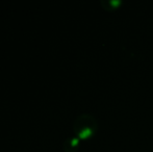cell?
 Returning <instances> with one entry per match:
<instances>
[{
	"mask_svg": "<svg viewBox=\"0 0 153 152\" xmlns=\"http://www.w3.org/2000/svg\"><path fill=\"white\" fill-rule=\"evenodd\" d=\"M98 122L96 118L90 114H81L75 118L73 122V132L79 140H89L96 134Z\"/></svg>",
	"mask_w": 153,
	"mask_h": 152,
	"instance_id": "1",
	"label": "cell"
},
{
	"mask_svg": "<svg viewBox=\"0 0 153 152\" xmlns=\"http://www.w3.org/2000/svg\"><path fill=\"white\" fill-rule=\"evenodd\" d=\"M80 145V140L77 136H70L62 144V149L65 152H77Z\"/></svg>",
	"mask_w": 153,
	"mask_h": 152,
	"instance_id": "2",
	"label": "cell"
},
{
	"mask_svg": "<svg viewBox=\"0 0 153 152\" xmlns=\"http://www.w3.org/2000/svg\"><path fill=\"white\" fill-rule=\"evenodd\" d=\"M103 8L106 10H115L121 6L122 1L121 0H102L100 2Z\"/></svg>",
	"mask_w": 153,
	"mask_h": 152,
	"instance_id": "3",
	"label": "cell"
}]
</instances>
